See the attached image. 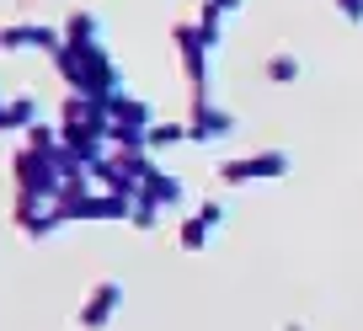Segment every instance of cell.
<instances>
[{
	"label": "cell",
	"instance_id": "6da1fadb",
	"mask_svg": "<svg viewBox=\"0 0 363 331\" xmlns=\"http://www.w3.org/2000/svg\"><path fill=\"white\" fill-rule=\"evenodd\" d=\"M54 69H59V80L69 86V96L113 102L118 91H128V75H123V64L113 59V48H59Z\"/></svg>",
	"mask_w": 363,
	"mask_h": 331
},
{
	"label": "cell",
	"instance_id": "7a4b0ae2",
	"mask_svg": "<svg viewBox=\"0 0 363 331\" xmlns=\"http://www.w3.org/2000/svg\"><path fill=\"white\" fill-rule=\"evenodd\" d=\"M59 128H65V145L75 150L86 166L113 150V118H107V102H91V96H69L65 113H59Z\"/></svg>",
	"mask_w": 363,
	"mask_h": 331
},
{
	"label": "cell",
	"instance_id": "3957f363",
	"mask_svg": "<svg viewBox=\"0 0 363 331\" xmlns=\"http://www.w3.org/2000/svg\"><path fill=\"white\" fill-rule=\"evenodd\" d=\"M171 43H177V59H182V75L193 80V102H214V48L203 43V27L198 22H177L171 27Z\"/></svg>",
	"mask_w": 363,
	"mask_h": 331
},
{
	"label": "cell",
	"instance_id": "277c9868",
	"mask_svg": "<svg viewBox=\"0 0 363 331\" xmlns=\"http://www.w3.org/2000/svg\"><path fill=\"white\" fill-rule=\"evenodd\" d=\"M155 172V155L150 150H107L96 166H91V176H96V187H107V193H123V198H139V187H145V176Z\"/></svg>",
	"mask_w": 363,
	"mask_h": 331
},
{
	"label": "cell",
	"instance_id": "5b68a950",
	"mask_svg": "<svg viewBox=\"0 0 363 331\" xmlns=\"http://www.w3.org/2000/svg\"><path fill=\"white\" fill-rule=\"evenodd\" d=\"M107 118H113V145L118 150H145L150 128H155V107H150L145 96H134V91H118L113 102H107Z\"/></svg>",
	"mask_w": 363,
	"mask_h": 331
},
{
	"label": "cell",
	"instance_id": "8992f818",
	"mask_svg": "<svg viewBox=\"0 0 363 331\" xmlns=\"http://www.w3.org/2000/svg\"><path fill=\"white\" fill-rule=\"evenodd\" d=\"M11 176H16V193H27V198H59V193H65V172H59V160L43 155V150H33V145L16 150Z\"/></svg>",
	"mask_w": 363,
	"mask_h": 331
},
{
	"label": "cell",
	"instance_id": "52a82bcc",
	"mask_svg": "<svg viewBox=\"0 0 363 331\" xmlns=\"http://www.w3.org/2000/svg\"><path fill=\"white\" fill-rule=\"evenodd\" d=\"M294 172V155L289 150H251V155H235L219 166V182L240 187V182H278V176Z\"/></svg>",
	"mask_w": 363,
	"mask_h": 331
},
{
	"label": "cell",
	"instance_id": "ba28073f",
	"mask_svg": "<svg viewBox=\"0 0 363 331\" xmlns=\"http://www.w3.org/2000/svg\"><path fill=\"white\" fill-rule=\"evenodd\" d=\"M11 219H16V230H22V240H54L59 230L69 225L54 198H27V193H16V214Z\"/></svg>",
	"mask_w": 363,
	"mask_h": 331
},
{
	"label": "cell",
	"instance_id": "9c48e42d",
	"mask_svg": "<svg viewBox=\"0 0 363 331\" xmlns=\"http://www.w3.org/2000/svg\"><path fill=\"white\" fill-rule=\"evenodd\" d=\"M0 48L6 54H48L54 59L65 48V27H48V22H6L0 27Z\"/></svg>",
	"mask_w": 363,
	"mask_h": 331
},
{
	"label": "cell",
	"instance_id": "30bf717a",
	"mask_svg": "<svg viewBox=\"0 0 363 331\" xmlns=\"http://www.w3.org/2000/svg\"><path fill=\"white\" fill-rule=\"evenodd\" d=\"M118 310H123V278H102L80 299V331H107Z\"/></svg>",
	"mask_w": 363,
	"mask_h": 331
},
{
	"label": "cell",
	"instance_id": "8fae6325",
	"mask_svg": "<svg viewBox=\"0 0 363 331\" xmlns=\"http://www.w3.org/2000/svg\"><path fill=\"white\" fill-rule=\"evenodd\" d=\"M230 134H235V113H225L219 102H193V113H187V139L193 145H219Z\"/></svg>",
	"mask_w": 363,
	"mask_h": 331
},
{
	"label": "cell",
	"instance_id": "7c38bea8",
	"mask_svg": "<svg viewBox=\"0 0 363 331\" xmlns=\"http://www.w3.org/2000/svg\"><path fill=\"white\" fill-rule=\"evenodd\" d=\"M225 225V203H203V208H193V214L182 219V230H177V240H182V252H203L208 240H214V230Z\"/></svg>",
	"mask_w": 363,
	"mask_h": 331
},
{
	"label": "cell",
	"instance_id": "4fadbf2b",
	"mask_svg": "<svg viewBox=\"0 0 363 331\" xmlns=\"http://www.w3.org/2000/svg\"><path fill=\"white\" fill-rule=\"evenodd\" d=\"M65 48H107V22H102V11H91V6L69 11V16H65Z\"/></svg>",
	"mask_w": 363,
	"mask_h": 331
},
{
	"label": "cell",
	"instance_id": "5bb4252c",
	"mask_svg": "<svg viewBox=\"0 0 363 331\" xmlns=\"http://www.w3.org/2000/svg\"><path fill=\"white\" fill-rule=\"evenodd\" d=\"M139 198H150L155 208H177L182 198H187V182H182L177 172H166V166H155V172L145 176V187H139Z\"/></svg>",
	"mask_w": 363,
	"mask_h": 331
},
{
	"label": "cell",
	"instance_id": "9a60e30c",
	"mask_svg": "<svg viewBox=\"0 0 363 331\" xmlns=\"http://www.w3.org/2000/svg\"><path fill=\"white\" fill-rule=\"evenodd\" d=\"M38 123V102L33 96H0V134H11V128H33Z\"/></svg>",
	"mask_w": 363,
	"mask_h": 331
},
{
	"label": "cell",
	"instance_id": "2e32d148",
	"mask_svg": "<svg viewBox=\"0 0 363 331\" xmlns=\"http://www.w3.org/2000/svg\"><path fill=\"white\" fill-rule=\"evenodd\" d=\"M262 75H267L272 86H294V80L305 75V64H299V54H289V48H284V54H272L267 64H262Z\"/></svg>",
	"mask_w": 363,
	"mask_h": 331
},
{
	"label": "cell",
	"instance_id": "e0dca14e",
	"mask_svg": "<svg viewBox=\"0 0 363 331\" xmlns=\"http://www.w3.org/2000/svg\"><path fill=\"white\" fill-rule=\"evenodd\" d=\"M187 139V123H155L145 139V150H166V145H182Z\"/></svg>",
	"mask_w": 363,
	"mask_h": 331
},
{
	"label": "cell",
	"instance_id": "ac0fdd59",
	"mask_svg": "<svg viewBox=\"0 0 363 331\" xmlns=\"http://www.w3.org/2000/svg\"><path fill=\"white\" fill-rule=\"evenodd\" d=\"M128 225H134V230H155V225H160V208L150 203V198H134V214H128Z\"/></svg>",
	"mask_w": 363,
	"mask_h": 331
},
{
	"label": "cell",
	"instance_id": "d6986e66",
	"mask_svg": "<svg viewBox=\"0 0 363 331\" xmlns=\"http://www.w3.org/2000/svg\"><path fill=\"white\" fill-rule=\"evenodd\" d=\"M337 6H342L347 16H352V22H363V0H337Z\"/></svg>",
	"mask_w": 363,
	"mask_h": 331
},
{
	"label": "cell",
	"instance_id": "ffe728a7",
	"mask_svg": "<svg viewBox=\"0 0 363 331\" xmlns=\"http://www.w3.org/2000/svg\"><path fill=\"white\" fill-rule=\"evenodd\" d=\"M284 331H305V326H284Z\"/></svg>",
	"mask_w": 363,
	"mask_h": 331
}]
</instances>
